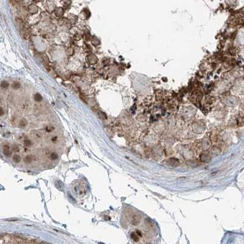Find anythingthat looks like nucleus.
I'll return each mask as SVG.
<instances>
[{
    "label": "nucleus",
    "mask_w": 244,
    "mask_h": 244,
    "mask_svg": "<svg viewBox=\"0 0 244 244\" xmlns=\"http://www.w3.org/2000/svg\"><path fill=\"white\" fill-rule=\"evenodd\" d=\"M46 130H47V131L48 132H52L53 130V128L52 127H47V128H46Z\"/></svg>",
    "instance_id": "obj_18"
},
{
    "label": "nucleus",
    "mask_w": 244,
    "mask_h": 244,
    "mask_svg": "<svg viewBox=\"0 0 244 244\" xmlns=\"http://www.w3.org/2000/svg\"><path fill=\"white\" fill-rule=\"evenodd\" d=\"M20 108L23 111H27L28 109V108H29L28 103L27 102L22 103L20 105Z\"/></svg>",
    "instance_id": "obj_9"
},
{
    "label": "nucleus",
    "mask_w": 244,
    "mask_h": 244,
    "mask_svg": "<svg viewBox=\"0 0 244 244\" xmlns=\"http://www.w3.org/2000/svg\"><path fill=\"white\" fill-rule=\"evenodd\" d=\"M73 191L75 195L81 197L86 193V187L83 184V183L79 182L74 185Z\"/></svg>",
    "instance_id": "obj_2"
},
{
    "label": "nucleus",
    "mask_w": 244,
    "mask_h": 244,
    "mask_svg": "<svg viewBox=\"0 0 244 244\" xmlns=\"http://www.w3.org/2000/svg\"><path fill=\"white\" fill-rule=\"evenodd\" d=\"M33 157H32L31 156H30V155H29V156H26V157L24 158L23 161L24 162L26 163H31V162L33 161Z\"/></svg>",
    "instance_id": "obj_8"
},
{
    "label": "nucleus",
    "mask_w": 244,
    "mask_h": 244,
    "mask_svg": "<svg viewBox=\"0 0 244 244\" xmlns=\"http://www.w3.org/2000/svg\"><path fill=\"white\" fill-rule=\"evenodd\" d=\"M50 140H51V141L53 143H56L57 140H58V136H51V139H50Z\"/></svg>",
    "instance_id": "obj_15"
},
{
    "label": "nucleus",
    "mask_w": 244,
    "mask_h": 244,
    "mask_svg": "<svg viewBox=\"0 0 244 244\" xmlns=\"http://www.w3.org/2000/svg\"><path fill=\"white\" fill-rule=\"evenodd\" d=\"M50 159H51V160H56V159H58V156L57 155L56 153H55V152H52V153L50 154Z\"/></svg>",
    "instance_id": "obj_13"
},
{
    "label": "nucleus",
    "mask_w": 244,
    "mask_h": 244,
    "mask_svg": "<svg viewBox=\"0 0 244 244\" xmlns=\"http://www.w3.org/2000/svg\"><path fill=\"white\" fill-rule=\"evenodd\" d=\"M27 121L25 119H22L19 122V127H21V128H23V127H25L27 125Z\"/></svg>",
    "instance_id": "obj_7"
},
{
    "label": "nucleus",
    "mask_w": 244,
    "mask_h": 244,
    "mask_svg": "<svg viewBox=\"0 0 244 244\" xmlns=\"http://www.w3.org/2000/svg\"><path fill=\"white\" fill-rule=\"evenodd\" d=\"M3 154L5 155V156H7V157H9L10 156H11L12 152L10 151V148H9V146L8 145L4 146Z\"/></svg>",
    "instance_id": "obj_4"
},
{
    "label": "nucleus",
    "mask_w": 244,
    "mask_h": 244,
    "mask_svg": "<svg viewBox=\"0 0 244 244\" xmlns=\"http://www.w3.org/2000/svg\"><path fill=\"white\" fill-rule=\"evenodd\" d=\"M33 136L35 139L39 140V139H41L42 138V135L41 132H37V131H34V132H33Z\"/></svg>",
    "instance_id": "obj_6"
},
{
    "label": "nucleus",
    "mask_w": 244,
    "mask_h": 244,
    "mask_svg": "<svg viewBox=\"0 0 244 244\" xmlns=\"http://www.w3.org/2000/svg\"><path fill=\"white\" fill-rule=\"evenodd\" d=\"M34 100H36V102H41V100H42V97L41 96V94H36L35 95H34Z\"/></svg>",
    "instance_id": "obj_11"
},
{
    "label": "nucleus",
    "mask_w": 244,
    "mask_h": 244,
    "mask_svg": "<svg viewBox=\"0 0 244 244\" xmlns=\"http://www.w3.org/2000/svg\"><path fill=\"white\" fill-rule=\"evenodd\" d=\"M13 160H14L15 163H19L21 160V158L19 156L15 154L13 156Z\"/></svg>",
    "instance_id": "obj_12"
},
{
    "label": "nucleus",
    "mask_w": 244,
    "mask_h": 244,
    "mask_svg": "<svg viewBox=\"0 0 244 244\" xmlns=\"http://www.w3.org/2000/svg\"><path fill=\"white\" fill-rule=\"evenodd\" d=\"M140 220H141V218H140V217L138 215H133L132 217V218H131V223L133 226H137L140 223Z\"/></svg>",
    "instance_id": "obj_3"
},
{
    "label": "nucleus",
    "mask_w": 244,
    "mask_h": 244,
    "mask_svg": "<svg viewBox=\"0 0 244 244\" xmlns=\"http://www.w3.org/2000/svg\"><path fill=\"white\" fill-rule=\"evenodd\" d=\"M23 144L25 146L27 147V148H30V147H31L33 146V143L29 140H25L23 142Z\"/></svg>",
    "instance_id": "obj_10"
},
{
    "label": "nucleus",
    "mask_w": 244,
    "mask_h": 244,
    "mask_svg": "<svg viewBox=\"0 0 244 244\" xmlns=\"http://www.w3.org/2000/svg\"><path fill=\"white\" fill-rule=\"evenodd\" d=\"M3 113H4L3 110H2V108H1V116H2V115H3Z\"/></svg>",
    "instance_id": "obj_19"
},
{
    "label": "nucleus",
    "mask_w": 244,
    "mask_h": 244,
    "mask_svg": "<svg viewBox=\"0 0 244 244\" xmlns=\"http://www.w3.org/2000/svg\"><path fill=\"white\" fill-rule=\"evenodd\" d=\"M23 240L10 235L1 236L0 237V244H23Z\"/></svg>",
    "instance_id": "obj_1"
},
{
    "label": "nucleus",
    "mask_w": 244,
    "mask_h": 244,
    "mask_svg": "<svg viewBox=\"0 0 244 244\" xmlns=\"http://www.w3.org/2000/svg\"><path fill=\"white\" fill-rule=\"evenodd\" d=\"M1 86H2V87H3V88L7 87L8 83L6 81H4L2 83V84H1Z\"/></svg>",
    "instance_id": "obj_17"
},
{
    "label": "nucleus",
    "mask_w": 244,
    "mask_h": 244,
    "mask_svg": "<svg viewBox=\"0 0 244 244\" xmlns=\"http://www.w3.org/2000/svg\"><path fill=\"white\" fill-rule=\"evenodd\" d=\"M13 151H14V152H18L20 151V149H19V148H18L17 146H16V145H14L13 146Z\"/></svg>",
    "instance_id": "obj_16"
},
{
    "label": "nucleus",
    "mask_w": 244,
    "mask_h": 244,
    "mask_svg": "<svg viewBox=\"0 0 244 244\" xmlns=\"http://www.w3.org/2000/svg\"><path fill=\"white\" fill-rule=\"evenodd\" d=\"M20 83H18V82H14V83H13V84H12V87L14 89H18V88H19L20 87Z\"/></svg>",
    "instance_id": "obj_14"
},
{
    "label": "nucleus",
    "mask_w": 244,
    "mask_h": 244,
    "mask_svg": "<svg viewBox=\"0 0 244 244\" xmlns=\"http://www.w3.org/2000/svg\"><path fill=\"white\" fill-rule=\"evenodd\" d=\"M139 236H141V235H140V233H139L138 231H137L136 233H135V232L132 233V234H131L130 236H131V238H132L134 241H136H136H139V239H140L139 238Z\"/></svg>",
    "instance_id": "obj_5"
}]
</instances>
